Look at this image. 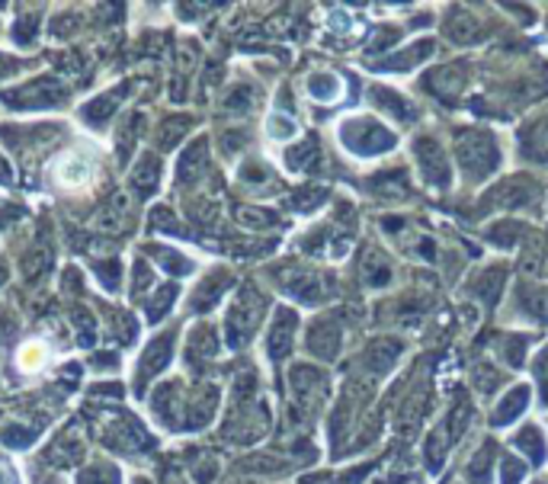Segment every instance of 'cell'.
I'll list each match as a JSON object with an SVG mask.
<instances>
[{"instance_id": "6da1fadb", "label": "cell", "mask_w": 548, "mask_h": 484, "mask_svg": "<svg viewBox=\"0 0 548 484\" xmlns=\"http://www.w3.org/2000/svg\"><path fill=\"white\" fill-rule=\"evenodd\" d=\"M456 157L462 164L465 177L472 183H481L497 170L501 164V148H497L494 135L484 129H465L456 135Z\"/></svg>"}, {"instance_id": "7a4b0ae2", "label": "cell", "mask_w": 548, "mask_h": 484, "mask_svg": "<svg viewBox=\"0 0 548 484\" xmlns=\"http://www.w3.org/2000/svg\"><path fill=\"white\" fill-rule=\"evenodd\" d=\"M328 372L314 369V366H292L289 372V395H292V404L289 411L295 414V420H312L318 417L321 404L328 401Z\"/></svg>"}, {"instance_id": "3957f363", "label": "cell", "mask_w": 548, "mask_h": 484, "mask_svg": "<svg viewBox=\"0 0 548 484\" xmlns=\"http://www.w3.org/2000/svg\"><path fill=\"white\" fill-rule=\"evenodd\" d=\"M340 141L347 145V151L359 154V157H379L398 145L395 135L375 119H347L340 125Z\"/></svg>"}, {"instance_id": "277c9868", "label": "cell", "mask_w": 548, "mask_h": 484, "mask_svg": "<svg viewBox=\"0 0 548 484\" xmlns=\"http://www.w3.org/2000/svg\"><path fill=\"white\" fill-rule=\"evenodd\" d=\"M263 311H267V299H263L253 285L241 289V295H237L235 305H231V311H228V344L235 346V350L253 337V331H257L260 321H263Z\"/></svg>"}, {"instance_id": "5b68a950", "label": "cell", "mask_w": 548, "mask_h": 484, "mask_svg": "<svg viewBox=\"0 0 548 484\" xmlns=\"http://www.w3.org/2000/svg\"><path fill=\"white\" fill-rule=\"evenodd\" d=\"M369 395H372V378H353L343 388L340 404H337L334 417H330V439H334L337 453L343 446V437L353 433V427H356V417L363 411V404H369Z\"/></svg>"}, {"instance_id": "8992f818", "label": "cell", "mask_w": 548, "mask_h": 484, "mask_svg": "<svg viewBox=\"0 0 548 484\" xmlns=\"http://www.w3.org/2000/svg\"><path fill=\"white\" fill-rule=\"evenodd\" d=\"M414 157H417V167H420V177L433 190H450L452 183V170H450V157L446 151L440 148V141L424 135V139L414 141Z\"/></svg>"}, {"instance_id": "52a82bcc", "label": "cell", "mask_w": 548, "mask_h": 484, "mask_svg": "<svg viewBox=\"0 0 548 484\" xmlns=\"http://www.w3.org/2000/svg\"><path fill=\"white\" fill-rule=\"evenodd\" d=\"M404 353V344L395 337H375L365 344L363 356H359V362H363V369H365V378L372 376V378H381V376H389L391 369H395V362L401 360Z\"/></svg>"}, {"instance_id": "ba28073f", "label": "cell", "mask_w": 548, "mask_h": 484, "mask_svg": "<svg viewBox=\"0 0 548 484\" xmlns=\"http://www.w3.org/2000/svg\"><path fill=\"white\" fill-rule=\"evenodd\" d=\"M343 346V327L334 315H324L308 327V353L324 362H334Z\"/></svg>"}, {"instance_id": "9c48e42d", "label": "cell", "mask_w": 548, "mask_h": 484, "mask_svg": "<svg viewBox=\"0 0 548 484\" xmlns=\"http://www.w3.org/2000/svg\"><path fill=\"white\" fill-rule=\"evenodd\" d=\"M55 183L61 190H87L93 183V161L84 151H68L61 154L58 164H55Z\"/></svg>"}, {"instance_id": "30bf717a", "label": "cell", "mask_w": 548, "mask_h": 484, "mask_svg": "<svg viewBox=\"0 0 548 484\" xmlns=\"http://www.w3.org/2000/svg\"><path fill=\"white\" fill-rule=\"evenodd\" d=\"M442 36L450 38V42H456V46H475V42H481L487 36V26L472 10L452 7L446 13V23H442Z\"/></svg>"}, {"instance_id": "8fae6325", "label": "cell", "mask_w": 548, "mask_h": 484, "mask_svg": "<svg viewBox=\"0 0 548 484\" xmlns=\"http://www.w3.org/2000/svg\"><path fill=\"white\" fill-rule=\"evenodd\" d=\"M295 311H289V308H279L273 318V327H270L267 334V350H270V360H286V356L292 353V344H295Z\"/></svg>"}, {"instance_id": "7c38bea8", "label": "cell", "mask_w": 548, "mask_h": 484, "mask_svg": "<svg viewBox=\"0 0 548 484\" xmlns=\"http://www.w3.org/2000/svg\"><path fill=\"white\" fill-rule=\"evenodd\" d=\"M539 196V186L533 183L529 177H510L503 180L497 190H491V206H501V208H523Z\"/></svg>"}, {"instance_id": "4fadbf2b", "label": "cell", "mask_w": 548, "mask_h": 484, "mask_svg": "<svg viewBox=\"0 0 548 484\" xmlns=\"http://www.w3.org/2000/svg\"><path fill=\"white\" fill-rule=\"evenodd\" d=\"M519 154L533 164H548V115L523 125V132H519Z\"/></svg>"}, {"instance_id": "5bb4252c", "label": "cell", "mask_w": 548, "mask_h": 484, "mask_svg": "<svg viewBox=\"0 0 548 484\" xmlns=\"http://www.w3.org/2000/svg\"><path fill=\"white\" fill-rule=\"evenodd\" d=\"M433 52H436L433 38H420V42H414V46L401 48V52L389 55V58H381L375 68L379 71H411V68H417L420 62H426Z\"/></svg>"}, {"instance_id": "9a60e30c", "label": "cell", "mask_w": 548, "mask_h": 484, "mask_svg": "<svg viewBox=\"0 0 548 484\" xmlns=\"http://www.w3.org/2000/svg\"><path fill=\"white\" fill-rule=\"evenodd\" d=\"M369 97H372L375 106H379L381 113H389L395 123H414V119H417V106H414L407 97H401V93L389 90V87H372Z\"/></svg>"}, {"instance_id": "2e32d148", "label": "cell", "mask_w": 548, "mask_h": 484, "mask_svg": "<svg viewBox=\"0 0 548 484\" xmlns=\"http://www.w3.org/2000/svg\"><path fill=\"white\" fill-rule=\"evenodd\" d=\"M359 273H363V283L369 289H381V285L391 283V263L379 247H365L363 260H359Z\"/></svg>"}, {"instance_id": "e0dca14e", "label": "cell", "mask_w": 548, "mask_h": 484, "mask_svg": "<svg viewBox=\"0 0 548 484\" xmlns=\"http://www.w3.org/2000/svg\"><path fill=\"white\" fill-rule=\"evenodd\" d=\"M282 289L292 295V299L304 301V305H318L324 299V279L318 273H295V279L282 283Z\"/></svg>"}, {"instance_id": "ac0fdd59", "label": "cell", "mask_w": 548, "mask_h": 484, "mask_svg": "<svg viewBox=\"0 0 548 484\" xmlns=\"http://www.w3.org/2000/svg\"><path fill=\"white\" fill-rule=\"evenodd\" d=\"M465 84V64H450V68H440L426 77V87L436 93V97H456Z\"/></svg>"}, {"instance_id": "d6986e66", "label": "cell", "mask_w": 548, "mask_h": 484, "mask_svg": "<svg viewBox=\"0 0 548 484\" xmlns=\"http://www.w3.org/2000/svg\"><path fill=\"white\" fill-rule=\"evenodd\" d=\"M526 404H529V388H526V385L510 388V392L501 398V404H497V411H494V427H507V423H513L526 411Z\"/></svg>"}, {"instance_id": "ffe728a7", "label": "cell", "mask_w": 548, "mask_h": 484, "mask_svg": "<svg viewBox=\"0 0 548 484\" xmlns=\"http://www.w3.org/2000/svg\"><path fill=\"white\" fill-rule=\"evenodd\" d=\"M231 285V273H225V269H215V273H209L206 283L199 285L196 299H193V308L196 311H202V308H212L215 301L225 295V289Z\"/></svg>"}, {"instance_id": "44dd1931", "label": "cell", "mask_w": 548, "mask_h": 484, "mask_svg": "<svg viewBox=\"0 0 548 484\" xmlns=\"http://www.w3.org/2000/svg\"><path fill=\"white\" fill-rule=\"evenodd\" d=\"M501 289H503V267L484 269L481 276H475V283H468V293L478 301H484V305H494Z\"/></svg>"}, {"instance_id": "7402d4cb", "label": "cell", "mask_w": 548, "mask_h": 484, "mask_svg": "<svg viewBox=\"0 0 548 484\" xmlns=\"http://www.w3.org/2000/svg\"><path fill=\"white\" fill-rule=\"evenodd\" d=\"M513 443H517V449H523V455L533 462V465H542V462H545V437H542L539 427H523Z\"/></svg>"}, {"instance_id": "603a6c76", "label": "cell", "mask_w": 548, "mask_h": 484, "mask_svg": "<svg viewBox=\"0 0 548 484\" xmlns=\"http://www.w3.org/2000/svg\"><path fill=\"white\" fill-rule=\"evenodd\" d=\"M48 362V346L39 344V340H30V344L20 346V353H16V366H20V372H42Z\"/></svg>"}, {"instance_id": "cb8c5ba5", "label": "cell", "mask_w": 548, "mask_h": 484, "mask_svg": "<svg viewBox=\"0 0 548 484\" xmlns=\"http://www.w3.org/2000/svg\"><path fill=\"white\" fill-rule=\"evenodd\" d=\"M446 449H450V433H446V427H436L430 437H426L424 443V459H426V469L436 471L442 465V459H446Z\"/></svg>"}, {"instance_id": "d4e9b609", "label": "cell", "mask_w": 548, "mask_h": 484, "mask_svg": "<svg viewBox=\"0 0 548 484\" xmlns=\"http://www.w3.org/2000/svg\"><path fill=\"white\" fill-rule=\"evenodd\" d=\"M519 308L535 321L548 324V289H519Z\"/></svg>"}, {"instance_id": "484cf974", "label": "cell", "mask_w": 548, "mask_h": 484, "mask_svg": "<svg viewBox=\"0 0 548 484\" xmlns=\"http://www.w3.org/2000/svg\"><path fill=\"white\" fill-rule=\"evenodd\" d=\"M491 465H494V446H491V443H484V446L472 455V462H468L465 475H468V481H472V484H487V481H491Z\"/></svg>"}, {"instance_id": "4316f807", "label": "cell", "mask_w": 548, "mask_h": 484, "mask_svg": "<svg viewBox=\"0 0 548 484\" xmlns=\"http://www.w3.org/2000/svg\"><path fill=\"white\" fill-rule=\"evenodd\" d=\"M468 423H472V404L465 398H458L456 404H452L450 414H446V420H442V427L450 433V443H456V439L468 430Z\"/></svg>"}, {"instance_id": "83f0119b", "label": "cell", "mask_w": 548, "mask_h": 484, "mask_svg": "<svg viewBox=\"0 0 548 484\" xmlns=\"http://www.w3.org/2000/svg\"><path fill=\"white\" fill-rule=\"evenodd\" d=\"M308 90H312L314 100H337L340 97V77L337 74H328V71H318V74L308 77Z\"/></svg>"}, {"instance_id": "f1b7e54d", "label": "cell", "mask_w": 548, "mask_h": 484, "mask_svg": "<svg viewBox=\"0 0 548 484\" xmlns=\"http://www.w3.org/2000/svg\"><path fill=\"white\" fill-rule=\"evenodd\" d=\"M202 167H206V141L199 139L196 145L190 148V151L183 154L180 161V180L186 183V180H196L199 174H202Z\"/></svg>"}, {"instance_id": "f546056e", "label": "cell", "mask_w": 548, "mask_h": 484, "mask_svg": "<svg viewBox=\"0 0 548 484\" xmlns=\"http://www.w3.org/2000/svg\"><path fill=\"white\" fill-rule=\"evenodd\" d=\"M523 238V225L519 222H497V225H491L487 228V241L491 244H497V247H517V241Z\"/></svg>"}, {"instance_id": "4dcf8cb0", "label": "cell", "mask_w": 548, "mask_h": 484, "mask_svg": "<svg viewBox=\"0 0 548 484\" xmlns=\"http://www.w3.org/2000/svg\"><path fill=\"white\" fill-rule=\"evenodd\" d=\"M237 222L247 225V228L263 231V228H273V225H276V212H267V208H251V206H244V208H237Z\"/></svg>"}, {"instance_id": "1f68e13d", "label": "cell", "mask_w": 548, "mask_h": 484, "mask_svg": "<svg viewBox=\"0 0 548 484\" xmlns=\"http://www.w3.org/2000/svg\"><path fill=\"white\" fill-rule=\"evenodd\" d=\"M314 157H318V141L308 139V141H302V145H295L289 154H286V164H289L292 170H304L308 164L314 161Z\"/></svg>"}, {"instance_id": "d6a6232c", "label": "cell", "mask_w": 548, "mask_h": 484, "mask_svg": "<svg viewBox=\"0 0 548 484\" xmlns=\"http://www.w3.org/2000/svg\"><path fill=\"white\" fill-rule=\"evenodd\" d=\"M501 350L503 360L510 366H523V353H526V337L523 334H503L501 337Z\"/></svg>"}, {"instance_id": "836d02e7", "label": "cell", "mask_w": 548, "mask_h": 484, "mask_svg": "<svg viewBox=\"0 0 548 484\" xmlns=\"http://www.w3.org/2000/svg\"><path fill=\"white\" fill-rule=\"evenodd\" d=\"M526 478V462L517 455H503L501 459V484H523Z\"/></svg>"}, {"instance_id": "e575fe53", "label": "cell", "mask_w": 548, "mask_h": 484, "mask_svg": "<svg viewBox=\"0 0 548 484\" xmlns=\"http://www.w3.org/2000/svg\"><path fill=\"white\" fill-rule=\"evenodd\" d=\"M542 257H545V250H542V241L533 238L529 241V247L523 250V260H519V269H523L526 276H535L542 267Z\"/></svg>"}, {"instance_id": "d590c367", "label": "cell", "mask_w": 548, "mask_h": 484, "mask_svg": "<svg viewBox=\"0 0 548 484\" xmlns=\"http://www.w3.org/2000/svg\"><path fill=\"white\" fill-rule=\"evenodd\" d=\"M533 372L535 378H539V388H542V404L548 408V344L539 350V356H535L533 362Z\"/></svg>"}, {"instance_id": "8d00e7d4", "label": "cell", "mask_w": 548, "mask_h": 484, "mask_svg": "<svg viewBox=\"0 0 548 484\" xmlns=\"http://www.w3.org/2000/svg\"><path fill=\"white\" fill-rule=\"evenodd\" d=\"M472 376H475V385H478L481 392H494V385L501 382V372H497L494 366H484V362L475 366Z\"/></svg>"}, {"instance_id": "74e56055", "label": "cell", "mask_w": 548, "mask_h": 484, "mask_svg": "<svg viewBox=\"0 0 548 484\" xmlns=\"http://www.w3.org/2000/svg\"><path fill=\"white\" fill-rule=\"evenodd\" d=\"M365 469L356 471H347V475H312V478H302V484H359L356 478H363Z\"/></svg>"}, {"instance_id": "f35d334b", "label": "cell", "mask_w": 548, "mask_h": 484, "mask_svg": "<svg viewBox=\"0 0 548 484\" xmlns=\"http://www.w3.org/2000/svg\"><path fill=\"white\" fill-rule=\"evenodd\" d=\"M391 42H398V30H379V36L372 38L369 52H381V48H389Z\"/></svg>"}, {"instance_id": "ab89813d", "label": "cell", "mask_w": 548, "mask_h": 484, "mask_svg": "<svg viewBox=\"0 0 548 484\" xmlns=\"http://www.w3.org/2000/svg\"><path fill=\"white\" fill-rule=\"evenodd\" d=\"M273 123H276V125L270 129V135H273V139H286V135H289V132L295 129V125H289L286 119H282V115H276Z\"/></svg>"}, {"instance_id": "60d3db41", "label": "cell", "mask_w": 548, "mask_h": 484, "mask_svg": "<svg viewBox=\"0 0 548 484\" xmlns=\"http://www.w3.org/2000/svg\"><path fill=\"white\" fill-rule=\"evenodd\" d=\"M545 263H548V250H545Z\"/></svg>"}]
</instances>
